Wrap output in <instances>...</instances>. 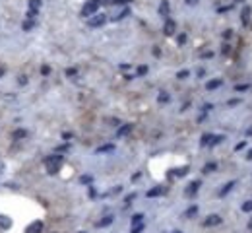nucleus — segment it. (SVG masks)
<instances>
[{
  "label": "nucleus",
  "mask_w": 252,
  "mask_h": 233,
  "mask_svg": "<svg viewBox=\"0 0 252 233\" xmlns=\"http://www.w3.org/2000/svg\"><path fill=\"white\" fill-rule=\"evenodd\" d=\"M45 165H47V171L51 175H55L56 171L60 169V165H62V155H51V157L45 159Z\"/></svg>",
  "instance_id": "obj_1"
},
{
  "label": "nucleus",
  "mask_w": 252,
  "mask_h": 233,
  "mask_svg": "<svg viewBox=\"0 0 252 233\" xmlns=\"http://www.w3.org/2000/svg\"><path fill=\"white\" fill-rule=\"evenodd\" d=\"M99 4H101V0H89V2L85 4L84 8H82V16H84V18H89V16H93L95 12H97Z\"/></svg>",
  "instance_id": "obj_2"
},
{
  "label": "nucleus",
  "mask_w": 252,
  "mask_h": 233,
  "mask_svg": "<svg viewBox=\"0 0 252 233\" xmlns=\"http://www.w3.org/2000/svg\"><path fill=\"white\" fill-rule=\"evenodd\" d=\"M107 22V16L105 14H95L91 19H89V25L91 27H99V25H103V23Z\"/></svg>",
  "instance_id": "obj_3"
},
{
  "label": "nucleus",
  "mask_w": 252,
  "mask_h": 233,
  "mask_svg": "<svg viewBox=\"0 0 252 233\" xmlns=\"http://www.w3.org/2000/svg\"><path fill=\"white\" fill-rule=\"evenodd\" d=\"M41 231H43V222H39V220L31 222L25 229V233H41Z\"/></svg>",
  "instance_id": "obj_4"
},
{
  "label": "nucleus",
  "mask_w": 252,
  "mask_h": 233,
  "mask_svg": "<svg viewBox=\"0 0 252 233\" xmlns=\"http://www.w3.org/2000/svg\"><path fill=\"white\" fill-rule=\"evenodd\" d=\"M219 223H221V218L217 214H212V216H208V220L204 222V226L212 227V226H219Z\"/></svg>",
  "instance_id": "obj_5"
},
{
  "label": "nucleus",
  "mask_w": 252,
  "mask_h": 233,
  "mask_svg": "<svg viewBox=\"0 0 252 233\" xmlns=\"http://www.w3.org/2000/svg\"><path fill=\"white\" fill-rule=\"evenodd\" d=\"M163 193H165V189H163V187H155V189L147 190V198H153V196H161Z\"/></svg>",
  "instance_id": "obj_6"
},
{
  "label": "nucleus",
  "mask_w": 252,
  "mask_h": 233,
  "mask_svg": "<svg viewBox=\"0 0 252 233\" xmlns=\"http://www.w3.org/2000/svg\"><path fill=\"white\" fill-rule=\"evenodd\" d=\"M200 189V181H194V183H190V187L186 189V194L188 196H192V194H196V190Z\"/></svg>",
  "instance_id": "obj_7"
},
{
  "label": "nucleus",
  "mask_w": 252,
  "mask_h": 233,
  "mask_svg": "<svg viewBox=\"0 0 252 233\" xmlns=\"http://www.w3.org/2000/svg\"><path fill=\"white\" fill-rule=\"evenodd\" d=\"M175 22H173V19H169V22L167 23H165V33H167V35H173V33H175Z\"/></svg>",
  "instance_id": "obj_8"
},
{
  "label": "nucleus",
  "mask_w": 252,
  "mask_h": 233,
  "mask_svg": "<svg viewBox=\"0 0 252 233\" xmlns=\"http://www.w3.org/2000/svg\"><path fill=\"white\" fill-rule=\"evenodd\" d=\"M159 14H161V16H169V2H167V0H163V2H161Z\"/></svg>",
  "instance_id": "obj_9"
},
{
  "label": "nucleus",
  "mask_w": 252,
  "mask_h": 233,
  "mask_svg": "<svg viewBox=\"0 0 252 233\" xmlns=\"http://www.w3.org/2000/svg\"><path fill=\"white\" fill-rule=\"evenodd\" d=\"M10 226H12V220H10V218H6V216H0V227L8 229Z\"/></svg>",
  "instance_id": "obj_10"
},
{
  "label": "nucleus",
  "mask_w": 252,
  "mask_h": 233,
  "mask_svg": "<svg viewBox=\"0 0 252 233\" xmlns=\"http://www.w3.org/2000/svg\"><path fill=\"white\" fill-rule=\"evenodd\" d=\"M114 150V146L113 144H105V146H101V148H97V154H105V152H113Z\"/></svg>",
  "instance_id": "obj_11"
},
{
  "label": "nucleus",
  "mask_w": 252,
  "mask_h": 233,
  "mask_svg": "<svg viewBox=\"0 0 252 233\" xmlns=\"http://www.w3.org/2000/svg\"><path fill=\"white\" fill-rule=\"evenodd\" d=\"M130 130H132V124H124L122 128H118V132H117V134H118V136H126Z\"/></svg>",
  "instance_id": "obj_12"
},
{
  "label": "nucleus",
  "mask_w": 252,
  "mask_h": 233,
  "mask_svg": "<svg viewBox=\"0 0 252 233\" xmlns=\"http://www.w3.org/2000/svg\"><path fill=\"white\" fill-rule=\"evenodd\" d=\"M233 187H235V183H233V181H231V183H227V185H225V187H223V189L219 190V194H221V196H225V194L229 193L231 189H233Z\"/></svg>",
  "instance_id": "obj_13"
},
{
  "label": "nucleus",
  "mask_w": 252,
  "mask_h": 233,
  "mask_svg": "<svg viewBox=\"0 0 252 233\" xmlns=\"http://www.w3.org/2000/svg\"><path fill=\"white\" fill-rule=\"evenodd\" d=\"M219 85H221V80H212V82H208L206 88H208V89H215V88H219Z\"/></svg>",
  "instance_id": "obj_14"
},
{
  "label": "nucleus",
  "mask_w": 252,
  "mask_h": 233,
  "mask_svg": "<svg viewBox=\"0 0 252 233\" xmlns=\"http://www.w3.org/2000/svg\"><path fill=\"white\" fill-rule=\"evenodd\" d=\"M248 19H250V8H245L242 10V23H248Z\"/></svg>",
  "instance_id": "obj_15"
},
{
  "label": "nucleus",
  "mask_w": 252,
  "mask_h": 233,
  "mask_svg": "<svg viewBox=\"0 0 252 233\" xmlns=\"http://www.w3.org/2000/svg\"><path fill=\"white\" fill-rule=\"evenodd\" d=\"M196 214H198V208H196V206H192V208H188V210H186L184 218H192V216H196Z\"/></svg>",
  "instance_id": "obj_16"
},
{
  "label": "nucleus",
  "mask_w": 252,
  "mask_h": 233,
  "mask_svg": "<svg viewBox=\"0 0 252 233\" xmlns=\"http://www.w3.org/2000/svg\"><path fill=\"white\" fill-rule=\"evenodd\" d=\"M29 8H31V10H39V8H41V0H29Z\"/></svg>",
  "instance_id": "obj_17"
},
{
  "label": "nucleus",
  "mask_w": 252,
  "mask_h": 233,
  "mask_svg": "<svg viewBox=\"0 0 252 233\" xmlns=\"http://www.w3.org/2000/svg\"><path fill=\"white\" fill-rule=\"evenodd\" d=\"M142 231H144V223H136V226H132L130 233H142Z\"/></svg>",
  "instance_id": "obj_18"
},
{
  "label": "nucleus",
  "mask_w": 252,
  "mask_h": 233,
  "mask_svg": "<svg viewBox=\"0 0 252 233\" xmlns=\"http://www.w3.org/2000/svg\"><path fill=\"white\" fill-rule=\"evenodd\" d=\"M215 169H217L215 163H208V165L204 167V173H212V171H215Z\"/></svg>",
  "instance_id": "obj_19"
},
{
  "label": "nucleus",
  "mask_w": 252,
  "mask_h": 233,
  "mask_svg": "<svg viewBox=\"0 0 252 233\" xmlns=\"http://www.w3.org/2000/svg\"><path fill=\"white\" fill-rule=\"evenodd\" d=\"M111 222H113V218H111V216H107V218H105V220H101L97 226H99V227H105V226H109Z\"/></svg>",
  "instance_id": "obj_20"
},
{
  "label": "nucleus",
  "mask_w": 252,
  "mask_h": 233,
  "mask_svg": "<svg viewBox=\"0 0 252 233\" xmlns=\"http://www.w3.org/2000/svg\"><path fill=\"white\" fill-rule=\"evenodd\" d=\"M25 136H27L25 130H16V132H14V138H16V140H19V138H25Z\"/></svg>",
  "instance_id": "obj_21"
},
{
  "label": "nucleus",
  "mask_w": 252,
  "mask_h": 233,
  "mask_svg": "<svg viewBox=\"0 0 252 233\" xmlns=\"http://www.w3.org/2000/svg\"><path fill=\"white\" fill-rule=\"evenodd\" d=\"M188 173V167H180V169H175V175L176 177H182V175Z\"/></svg>",
  "instance_id": "obj_22"
},
{
  "label": "nucleus",
  "mask_w": 252,
  "mask_h": 233,
  "mask_svg": "<svg viewBox=\"0 0 252 233\" xmlns=\"http://www.w3.org/2000/svg\"><path fill=\"white\" fill-rule=\"evenodd\" d=\"M142 218H144L142 214H136V216H132V226H136V223H142Z\"/></svg>",
  "instance_id": "obj_23"
},
{
  "label": "nucleus",
  "mask_w": 252,
  "mask_h": 233,
  "mask_svg": "<svg viewBox=\"0 0 252 233\" xmlns=\"http://www.w3.org/2000/svg\"><path fill=\"white\" fill-rule=\"evenodd\" d=\"M31 27H33V19H29V18H27V19H25V22H23V31H27V29H31Z\"/></svg>",
  "instance_id": "obj_24"
},
{
  "label": "nucleus",
  "mask_w": 252,
  "mask_h": 233,
  "mask_svg": "<svg viewBox=\"0 0 252 233\" xmlns=\"http://www.w3.org/2000/svg\"><path fill=\"white\" fill-rule=\"evenodd\" d=\"M136 72H138V76H146L147 74V66H144V64H142V66H138V70H136Z\"/></svg>",
  "instance_id": "obj_25"
},
{
  "label": "nucleus",
  "mask_w": 252,
  "mask_h": 233,
  "mask_svg": "<svg viewBox=\"0 0 252 233\" xmlns=\"http://www.w3.org/2000/svg\"><path fill=\"white\" fill-rule=\"evenodd\" d=\"M242 212H252V200H248V202L242 204Z\"/></svg>",
  "instance_id": "obj_26"
},
{
  "label": "nucleus",
  "mask_w": 252,
  "mask_h": 233,
  "mask_svg": "<svg viewBox=\"0 0 252 233\" xmlns=\"http://www.w3.org/2000/svg\"><path fill=\"white\" fill-rule=\"evenodd\" d=\"M212 138H213V136H212V134H206V136H204V138H202V146H208V144H209V142H212Z\"/></svg>",
  "instance_id": "obj_27"
},
{
  "label": "nucleus",
  "mask_w": 252,
  "mask_h": 233,
  "mask_svg": "<svg viewBox=\"0 0 252 233\" xmlns=\"http://www.w3.org/2000/svg\"><path fill=\"white\" fill-rule=\"evenodd\" d=\"M176 78H179V80H184V78H188V70H180L179 74H176Z\"/></svg>",
  "instance_id": "obj_28"
},
{
  "label": "nucleus",
  "mask_w": 252,
  "mask_h": 233,
  "mask_svg": "<svg viewBox=\"0 0 252 233\" xmlns=\"http://www.w3.org/2000/svg\"><path fill=\"white\" fill-rule=\"evenodd\" d=\"M169 99H171V97H169L167 93H161V95H159V103H167Z\"/></svg>",
  "instance_id": "obj_29"
},
{
  "label": "nucleus",
  "mask_w": 252,
  "mask_h": 233,
  "mask_svg": "<svg viewBox=\"0 0 252 233\" xmlns=\"http://www.w3.org/2000/svg\"><path fill=\"white\" fill-rule=\"evenodd\" d=\"M126 16H128V10H122L118 16H114V19H122V18H126Z\"/></svg>",
  "instance_id": "obj_30"
},
{
  "label": "nucleus",
  "mask_w": 252,
  "mask_h": 233,
  "mask_svg": "<svg viewBox=\"0 0 252 233\" xmlns=\"http://www.w3.org/2000/svg\"><path fill=\"white\" fill-rule=\"evenodd\" d=\"M237 91H246V89H248V84H242V85H237Z\"/></svg>",
  "instance_id": "obj_31"
},
{
  "label": "nucleus",
  "mask_w": 252,
  "mask_h": 233,
  "mask_svg": "<svg viewBox=\"0 0 252 233\" xmlns=\"http://www.w3.org/2000/svg\"><path fill=\"white\" fill-rule=\"evenodd\" d=\"M76 74H78L76 68H68V70H66V76H68V78H70V76H76Z\"/></svg>",
  "instance_id": "obj_32"
},
{
  "label": "nucleus",
  "mask_w": 252,
  "mask_h": 233,
  "mask_svg": "<svg viewBox=\"0 0 252 233\" xmlns=\"http://www.w3.org/2000/svg\"><path fill=\"white\" fill-rule=\"evenodd\" d=\"M134 198H136V194H128V196H126V204H130Z\"/></svg>",
  "instance_id": "obj_33"
},
{
  "label": "nucleus",
  "mask_w": 252,
  "mask_h": 233,
  "mask_svg": "<svg viewBox=\"0 0 252 233\" xmlns=\"http://www.w3.org/2000/svg\"><path fill=\"white\" fill-rule=\"evenodd\" d=\"M41 72H43V74H45V76H47V74H49V72H51V68H49V66H43V68H41Z\"/></svg>",
  "instance_id": "obj_34"
},
{
  "label": "nucleus",
  "mask_w": 252,
  "mask_h": 233,
  "mask_svg": "<svg viewBox=\"0 0 252 233\" xmlns=\"http://www.w3.org/2000/svg\"><path fill=\"white\" fill-rule=\"evenodd\" d=\"M82 183H91V177H82Z\"/></svg>",
  "instance_id": "obj_35"
},
{
  "label": "nucleus",
  "mask_w": 252,
  "mask_h": 233,
  "mask_svg": "<svg viewBox=\"0 0 252 233\" xmlns=\"http://www.w3.org/2000/svg\"><path fill=\"white\" fill-rule=\"evenodd\" d=\"M246 146V142H241V144H237V150H242Z\"/></svg>",
  "instance_id": "obj_36"
},
{
  "label": "nucleus",
  "mask_w": 252,
  "mask_h": 233,
  "mask_svg": "<svg viewBox=\"0 0 252 233\" xmlns=\"http://www.w3.org/2000/svg\"><path fill=\"white\" fill-rule=\"evenodd\" d=\"M246 159H252V150H250L248 154H246Z\"/></svg>",
  "instance_id": "obj_37"
},
{
  "label": "nucleus",
  "mask_w": 252,
  "mask_h": 233,
  "mask_svg": "<svg viewBox=\"0 0 252 233\" xmlns=\"http://www.w3.org/2000/svg\"><path fill=\"white\" fill-rule=\"evenodd\" d=\"M198 0H186V4H196Z\"/></svg>",
  "instance_id": "obj_38"
},
{
  "label": "nucleus",
  "mask_w": 252,
  "mask_h": 233,
  "mask_svg": "<svg viewBox=\"0 0 252 233\" xmlns=\"http://www.w3.org/2000/svg\"><path fill=\"white\" fill-rule=\"evenodd\" d=\"M2 171H4V163L0 161V173H2Z\"/></svg>",
  "instance_id": "obj_39"
},
{
  "label": "nucleus",
  "mask_w": 252,
  "mask_h": 233,
  "mask_svg": "<svg viewBox=\"0 0 252 233\" xmlns=\"http://www.w3.org/2000/svg\"><path fill=\"white\" fill-rule=\"evenodd\" d=\"M248 227H250V229H252V220H250V223H248Z\"/></svg>",
  "instance_id": "obj_40"
},
{
  "label": "nucleus",
  "mask_w": 252,
  "mask_h": 233,
  "mask_svg": "<svg viewBox=\"0 0 252 233\" xmlns=\"http://www.w3.org/2000/svg\"><path fill=\"white\" fill-rule=\"evenodd\" d=\"M2 72H4V70H2V68H0V76H2Z\"/></svg>",
  "instance_id": "obj_41"
},
{
  "label": "nucleus",
  "mask_w": 252,
  "mask_h": 233,
  "mask_svg": "<svg viewBox=\"0 0 252 233\" xmlns=\"http://www.w3.org/2000/svg\"><path fill=\"white\" fill-rule=\"evenodd\" d=\"M173 233H180V231H173Z\"/></svg>",
  "instance_id": "obj_42"
},
{
  "label": "nucleus",
  "mask_w": 252,
  "mask_h": 233,
  "mask_svg": "<svg viewBox=\"0 0 252 233\" xmlns=\"http://www.w3.org/2000/svg\"><path fill=\"white\" fill-rule=\"evenodd\" d=\"M80 233H85V231H80Z\"/></svg>",
  "instance_id": "obj_43"
},
{
  "label": "nucleus",
  "mask_w": 252,
  "mask_h": 233,
  "mask_svg": "<svg viewBox=\"0 0 252 233\" xmlns=\"http://www.w3.org/2000/svg\"><path fill=\"white\" fill-rule=\"evenodd\" d=\"M237 2H241V0H237Z\"/></svg>",
  "instance_id": "obj_44"
}]
</instances>
